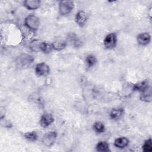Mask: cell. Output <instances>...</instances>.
Wrapping results in <instances>:
<instances>
[{
  "label": "cell",
  "instance_id": "12",
  "mask_svg": "<svg viewBox=\"0 0 152 152\" xmlns=\"http://www.w3.org/2000/svg\"><path fill=\"white\" fill-rule=\"evenodd\" d=\"M124 110L122 107H115L110 110L109 116L113 120H118L124 115Z\"/></svg>",
  "mask_w": 152,
  "mask_h": 152
},
{
  "label": "cell",
  "instance_id": "20",
  "mask_svg": "<svg viewBox=\"0 0 152 152\" xmlns=\"http://www.w3.org/2000/svg\"><path fill=\"white\" fill-rule=\"evenodd\" d=\"M24 137L28 141H35L38 138V135L35 131H30L24 133Z\"/></svg>",
  "mask_w": 152,
  "mask_h": 152
},
{
  "label": "cell",
  "instance_id": "21",
  "mask_svg": "<svg viewBox=\"0 0 152 152\" xmlns=\"http://www.w3.org/2000/svg\"><path fill=\"white\" fill-rule=\"evenodd\" d=\"M142 150L144 152H151L152 151V141L151 138L145 140L142 145Z\"/></svg>",
  "mask_w": 152,
  "mask_h": 152
},
{
  "label": "cell",
  "instance_id": "8",
  "mask_svg": "<svg viewBox=\"0 0 152 152\" xmlns=\"http://www.w3.org/2000/svg\"><path fill=\"white\" fill-rule=\"evenodd\" d=\"M137 40L139 45L141 46H146L148 45L151 41V36L148 33H141L137 35Z\"/></svg>",
  "mask_w": 152,
  "mask_h": 152
},
{
  "label": "cell",
  "instance_id": "3",
  "mask_svg": "<svg viewBox=\"0 0 152 152\" xmlns=\"http://www.w3.org/2000/svg\"><path fill=\"white\" fill-rule=\"evenodd\" d=\"M74 8V3L72 1H61L58 4L59 13L64 16L69 14Z\"/></svg>",
  "mask_w": 152,
  "mask_h": 152
},
{
  "label": "cell",
  "instance_id": "6",
  "mask_svg": "<svg viewBox=\"0 0 152 152\" xmlns=\"http://www.w3.org/2000/svg\"><path fill=\"white\" fill-rule=\"evenodd\" d=\"M49 71L50 68L49 65L45 62H40L36 65L35 72L37 76H46L49 74Z\"/></svg>",
  "mask_w": 152,
  "mask_h": 152
},
{
  "label": "cell",
  "instance_id": "1",
  "mask_svg": "<svg viewBox=\"0 0 152 152\" xmlns=\"http://www.w3.org/2000/svg\"><path fill=\"white\" fill-rule=\"evenodd\" d=\"M34 61L33 57L27 53H22L18 56L15 61V66L19 69L28 68Z\"/></svg>",
  "mask_w": 152,
  "mask_h": 152
},
{
  "label": "cell",
  "instance_id": "9",
  "mask_svg": "<svg viewBox=\"0 0 152 152\" xmlns=\"http://www.w3.org/2000/svg\"><path fill=\"white\" fill-rule=\"evenodd\" d=\"M87 14L85 11L81 10L77 12L75 16V21L78 26L83 27L85 25L87 21Z\"/></svg>",
  "mask_w": 152,
  "mask_h": 152
},
{
  "label": "cell",
  "instance_id": "10",
  "mask_svg": "<svg viewBox=\"0 0 152 152\" xmlns=\"http://www.w3.org/2000/svg\"><path fill=\"white\" fill-rule=\"evenodd\" d=\"M41 5L40 0H26L23 2V5L28 10H35L38 9Z\"/></svg>",
  "mask_w": 152,
  "mask_h": 152
},
{
  "label": "cell",
  "instance_id": "2",
  "mask_svg": "<svg viewBox=\"0 0 152 152\" xmlns=\"http://www.w3.org/2000/svg\"><path fill=\"white\" fill-rule=\"evenodd\" d=\"M24 25L30 30L35 31L38 30L40 26L39 18L35 15H29L24 20Z\"/></svg>",
  "mask_w": 152,
  "mask_h": 152
},
{
  "label": "cell",
  "instance_id": "5",
  "mask_svg": "<svg viewBox=\"0 0 152 152\" xmlns=\"http://www.w3.org/2000/svg\"><path fill=\"white\" fill-rule=\"evenodd\" d=\"M117 43V36L115 33H112L108 34L103 41L104 46L106 49L111 50L115 48Z\"/></svg>",
  "mask_w": 152,
  "mask_h": 152
},
{
  "label": "cell",
  "instance_id": "22",
  "mask_svg": "<svg viewBox=\"0 0 152 152\" xmlns=\"http://www.w3.org/2000/svg\"><path fill=\"white\" fill-rule=\"evenodd\" d=\"M40 43L39 40H34L32 41L30 45V49L34 52L39 51L40 50Z\"/></svg>",
  "mask_w": 152,
  "mask_h": 152
},
{
  "label": "cell",
  "instance_id": "4",
  "mask_svg": "<svg viewBox=\"0 0 152 152\" xmlns=\"http://www.w3.org/2000/svg\"><path fill=\"white\" fill-rule=\"evenodd\" d=\"M58 134L56 131H50L46 132L43 137L42 143L48 147H52L57 139Z\"/></svg>",
  "mask_w": 152,
  "mask_h": 152
},
{
  "label": "cell",
  "instance_id": "11",
  "mask_svg": "<svg viewBox=\"0 0 152 152\" xmlns=\"http://www.w3.org/2000/svg\"><path fill=\"white\" fill-rule=\"evenodd\" d=\"M149 88H150V84L148 80H143L138 83L135 84L133 86L134 91H137L141 93L144 92Z\"/></svg>",
  "mask_w": 152,
  "mask_h": 152
},
{
  "label": "cell",
  "instance_id": "19",
  "mask_svg": "<svg viewBox=\"0 0 152 152\" xmlns=\"http://www.w3.org/2000/svg\"><path fill=\"white\" fill-rule=\"evenodd\" d=\"M85 61L88 67H92L96 64L97 59L94 55L90 54L86 56Z\"/></svg>",
  "mask_w": 152,
  "mask_h": 152
},
{
  "label": "cell",
  "instance_id": "18",
  "mask_svg": "<svg viewBox=\"0 0 152 152\" xmlns=\"http://www.w3.org/2000/svg\"><path fill=\"white\" fill-rule=\"evenodd\" d=\"M140 100L141 101H143V102H151V93L150 88L148 89L147 90H146L144 92L141 93V94L140 95Z\"/></svg>",
  "mask_w": 152,
  "mask_h": 152
},
{
  "label": "cell",
  "instance_id": "7",
  "mask_svg": "<svg viewBox=\"0 0 152 152\" xmlns=\"http://www.w3.org/2000/svg\"><path fill=\"white\" fill-rule=\"evenodd\" d=\"M55 121L54 117L51 113L43 114L40 119V126L43 128H46L50 125Z\"/></svg>",
  "mask_w": 152,
  "mask_h": 152
},
{
  "label": "cell",
  "instance_id": "13",
  "mask_svg": "<svg viewBox=\"0 0 152 152\" xmlns=\"http://www.w3.org/2000/svg\"><path fill=\"white\" fill-rule=\"evenodd\" d=\"M129 140L125 137L117 138L114 141V145L118 148H124L129 144Z\"/></svg>",
  "mask_w": 152,
  "mask_h": 152
},
{
  "label": "cell",
  "instance_id": "14",
  "mask_svg": "<svg viewBox=\"0 0 152 152\" xmlns=\"http://www.w3.org/2000/svg\"><path fill=\"white\" fill-rule=\"evenodd\" d=\"M53 50L60 51L64 49L66 46V42L64 40H57L52 43Z\"/></svg>",
  "mask_w": 152,
  "mask_h": 152
},
{
  "label": "cell",
  "instance_id": "15",
  "mask_svg": "<svg viewBox=\"0 0 152 152\" xmlns=\"http://www.w3.org/2000/svg\"><path fill=\"white\" fill-rule=\"evenodd\" d=\"M96 148L97 151H100V152H106V151H110L109 144L104 141H102L99 142L96 145Z\"/></svg>",
  "mask_w": 152,
  "mask_h": 152
},
{
  "label": "cell",
  "instance_id": "17",
  "mask_svg": "<svg viewBox=\"0 0 152 152\" xmlns=\"http://www.w3.org/2000/svg\"><path fill=\"white\" fill-rule=\"evenodd\" d=\"M93 128L96 132L99 134L103 133L105 131L104 125L102 122H100V121L94 122L93 125Z\"/></svg>",
  "mask_w": 152,
  "mask_h": 152
},
{
  "label": "cell",
  "instance_id": "16",
  "mask_svg": "<svg viewBox=\"0 0 152 152\" xmlns=\"http://www.w3.org/2000/svg\"><path fill=\"white\" fill-rule=\"evenodd\" d=\"M53 50L52 45V44H50L49 43L42 42L40 43V51L44 53L48 54L50 53Z\"/></svg>",
  "mask_w": 152,
  "mask_h": 152
}]
</instances>
